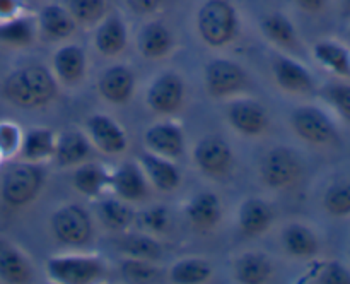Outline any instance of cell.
Instances as JSON below:
<instances>
[{
  "mask_svg": "<svg viewBox=\"0 0 350 284\" xmlns=\"http://www.w3.org/2000/svg\"><path fill=\"white\" fill-rule=\"evenodd\" d=\"M50 231L62 245L85 246L94 238V222L88 209L68 202L51 214Z\"/></svg>",
  "mask_w": 350,
  "mask_h": 284,
  "instance_id": "4",
  "label": "cell"
},
{
  "mask_svg": "<svg viewBox=\"0 0 350 284\" xmlns=\"http://www.w3.org/2000/svg\"><path fill=\"white\" fill-rule=\"evenodd\" d=\"M139 164L146 173L150 185L159 192H174L181 185V173L173 159L144 151L139 154Z\"/></svg>",
  "mask_w": 350,
  "mask_h": 284,
  "instance_id": "22",
  "label": "cell"
},
{
  "mask_svg": "<svg viewBox=\"0 0 350 284\" xmlns=\"http://www.w3.org/2000/svg\"><path fill=\"white\" fill-rule=\"evenodd\" d=\"M204 84L215 99L232 98L250 86L245 67L229 58H212L204 68Z\"/></svg>",
  "mask_w": 350,
  "mask_h": 284,
  "instance_id": "8",
  "label": "cell"
},
{
  "mask_svg": "<svg viewBox=\"0 0 350 284\" xmlns=\"http://www.w3.org/2000/svg\"><path fill=\"white\" fill-rule=\"evenodd\" d=\"M275 221L272 205L260 197H248L239 204L238 229L243 238L255 240L265 235Z\"/></svg>",
  "mask_w": 350,
  "mask_h": 284,
  "instance_id": "18",
  "label": "cell"
},
{
  "mask_svg": "<svg viewBox=\"0 0 350 284\" xmlns=\"http://www.w3.org/2000/svg\"><path fill=\"white\" fill-rule=\"evenodd\" d=\"M96 214L105 228L115 233H125L130 226L135 224L137 212L130 207V202L122 198H101L96 205Z\"/></svg>",
  "mask_w": 350,
  "mask_h": 284,
  "instance_id": "32",
  "label": "cell"
},
{
  "mask_svg": "<svg viewBox=\"0 0 350 284\" xmlns=\"http://www.w3.org/2000/svg\"><path fill=\"white\" fill-rule=\"evenodd\" d=\"M272 75L279 89L289 94H310L317 88L313 74L306 65L301 64L296 58H291L287 55L277 53L270 62Z\"/></svg>",
  "mask_w": 350,
  "mask_h": 284,
  "instance_id": "12",
  "label": "cell"
},
{
  "mask_svg": "<svg viewBox=\"0 0 350 284\" xmlns=\"http://www.w3.org/2000/svg\"><path fill=\"white\" fill-rule=\"evenodd\" d=\"M214 276V267L207 259L185 257L176 260L170 269V281L176 284H202Z\"/></svg>",
  "mask_w": 350,
  "mask_h": 284,
  "instance_id": "34",
  "label": "cell"
},
{
  "mask_svg": "<svg viewBox=\"0 0 350 284\" xmlns=\"http://www.w3.org/2000/svg\"><path fill=\"white\" fill-rule=\"evenodd\" d=\"M340 10L344 19H350V0H340Z\"/></svg>",
  "mask_w": 350,
  "mask_h": 284,
  "instance_id": "46",
  "label": "cell"
},
{
  "mask_svg": "<svg viewBox=\"0 0 350 284\" xmlns=\"http://www.w3.org/2000/svg\"><path fill=\"white\" fill-rule=\"evenodd\" d=\"M94 47L106 58H115L129 47V26L120 12L111 10L94 26Z\"/></svg>",
  "mask_w": 350,
  "mask_h": 284,
  "instance_id": "16",
  "label": "cell"
},
{
  "mask_svg": "<svg viewBox=\"0 0 350 284\" xmlns=\"http://www.w3.org/2000/svg\"><path fill=\"white\" fill-rule=\"evenodd\" d=\"M325 212L332 218H349L350 216V181L340 180L332 183L321 198Z\"/></svg>",
  "mask_w": 350,
  "mask_h": 284,
  "instance_id": "37",
  "label": "cell"
},
{
  "mask_svg": "<svg viewBox=\"0 0 350 284\" xmlns=\"http://www.w3.org/2000/svg\"><path fill=\"white\" fill-rule=\"evenodd\" d=\"M51 72L64 86H79L88 72V55L81 44L65 43L51 58Z\"/></svg>",
  "mask_w": 350,
  "mask_h": 284,
  "instance_id": "19",
  "label": "cell"
},
{
  "mask_svg": "<svg viewBox=\"0 0 350 284\" xmlns=\"http://www.w3.org/2000/svg\"><path fill=\"white\" fill-rule=\"evenodd\" d=\"M38 31L50 41H67L77 31L79 24L65 5L57 2L44 3L36 16Z\"/></svg>",
  "mask_w": 350,
  "mask_h": 284,
  "instance_id": "21",
  "label": "cell"
},
{
  "mask_svg": "<svg viewBox=\"0 0 350 284\" xmlns=\"http://www.w3.org/2000/svg\"><path fill=\"white\" fill-rule=\"evenodd\" d=\"M2 161H3V159H2V156H0V163H2Z\"/></svg>",
  "mask_w": 350,
  "mask_h": 284,
  "instance_id": "47",
  "label": "cell"
},
{
  "mask_svg": "<svg viewBox=\"0 0 350 284\" xmlns=\"http://www.w3.org/2000/svg\"><path fill=\"white\" fill-rule=\"evenodd\" d=\"M185 214L197 229H212L222 219V202L212 190H200L187 202Z\"/></svg>",
  "mask_w": 350,
  "mask_h": 284,
  "instance_id": "23",
  "label": "cell"
},
{
  "mask_svg": "<svg viewBox=\"0 0 350 284\" xmlns=\"http://www.w3.org/2000/svg\"><path fill=\"white\" fill-rule=\"evenodd\" d=\"M123 2L137 16H152L164 5V0H123Z\"/></svg>",
  "mask_w": 350,
  "mask_h": 284,
  "instance_id": "43",
  "label": "cell"
},
{
  "mask_svg": "<svg viewBox=\"0 0 350 284\" xmlns=\"http://www.w3.org/2000/svg\"><path fill=\"white\" fill-rule=\"evenodd\" d=\"M349 36H350V29H349Z\"/></svg>",
  "mask_w": 350,
  "mask_h": 284,
  "instance_id": "48",
  "label": "cell"
},
{
  "mask_svg": "<svg viewBox=\"0 0 350 284\" xmlns=\"http://www.w3.org/2000/svg\"><path fill=\"white\" fill-rule=\"evenodd\" d=\"M38 36L36 17L24 12L0 23V43L14 48H27Z\"/></svg>",
  "mask_w": 350,
  "mask_h": 284,
  "instance_id": "33",
  "label": "cell"
},
{
  "mask_svg": "<svg viewBox=\"0 0 350 284\" xmlns=\"http://www.w3.org/2000/svg\"><path fill=\"white\" fill-rule=\"evenodd\" d=\"M174 47H176V38L163 21L152 19L140 27L137 48L147 60H161L167 57Z\"/></svg>",
  "mask_w": 350,
  "mask_h": 284,
  "instance_id": "20",
  "label": "cell"
},
{
  "mask_svg": "<svg viewBox=\"0 0 350 284\" xmlns=\"http://www.w3.org/2000/svg\"><path fill=\"white\" fill-rule=\"evenodd\" d=\"M27 10L24 0H0V23L21 16Z\"/></svg>",
  "mask_w": 350,
  "mask_h": 284,
  "instance_id": "44",
  "label": "cell"
},
{
  "mask_svg": "<svg viewBox=\"0 0 350 284\" xmlns=\"http://www.w3.org/2000/svg\"><path fill=\"white\" fill-rule=\"evenodd\" d=\"M280 243L284 252L294 259H313L320 252L318 235L303 222H289L280 233Z\"/></svg>",
  "mask_w": 350,
  "mask_h": 284,
  "instance_id": "26",
  "label": "cell"
},
{
  "mask_svg": "<svg viewBox=\"0 0 350 284\" xmlns=\"http://www.w3.org/2000/svg\"><path fill=\"white\" fill-rule=\"evenodd\" d=\"M109 177H111V171L106 170L101 163L84 161L74 168L72 185L84 197L99 198L105 194L106 188H109Z\"/></svg>",
  "mask_w": 350,
  "mask_h": 284,
  "instance_id": "27",
  "label": "cell"
},
{
  "mask_svg": "<svg viewBox=\"0 0 350 284\" xmlns=\"http://www.w3.org/2000/svg\"><path fill=\"white\" fill-rule=\"evenodd\" d=\"M109 188L126 202H142L149 197V180L140 168L139 161H123L109 177Z\"/></svg>",
  "mask_w": 350,
  "mask_h": 284,
  "instance_id": "15",
  "label": "cell"
},
{
  "mask_svg": "<svg viewBox=\"0 0 350 284\" xmlns=\"http://www.w3.org/2000/svg\"><path fill=\"white\" fill-rule=\"evenodd\" d=\"M226 118L239 135L245 137H260L270 125L265 106L250 98L232 99L226 109Z\"/></svg>",
  "mask_w": 350,
  "mask_h": 284,
  "instance_id": "11",
  "label": "cell"
},
{
  "mask_svg": "<svg viewBox=\"0 0 350 284\" xmlns=\"http://www.w3.org/2000/svg\"><path fill=\"white\" fill-rule=\"evenodd\" d=\"M57 147V133L48 127H33L23 133L19 154L23 161L31 163H43L51 159Z\"/></svg>",
  "mask_w": 350,
  "mask_h": 284,
  "instance_id": "29",
  "label": "cell"
},
{
  "mask_svg": "<svg viewBox=\"0 0 350 284\" xmlns=\"http://www.w3.org/2000/svg\"><path fill=\"white\" fill-rule=\"evenodd\" d=\"M234 277L241 284H263L273 277V263L267 255L246 252L234 262Z\"/></svg>",
  "mask_w": 350,
  "mask_h": 284,
  "instance_id": "31",
  "label": "cell"
},
{
  "mask_svg": "<svg viewBox=\"0 0 350 284\" xmlns=\"http://www.w3.org/2000/svg\"><path fill=\"white\" fill-rule=\"evenodd\" d=\"M68 12L79 26L94 27L108 10V0H67Z\"/></svg>",
  "mask_w": 350,
  "mask_h": 284,
  "instance_id": "36",
  "label": "cell"
},
{
  "mask_svg": "<svg viewBox=\"0 0 350 284\" xmlns=\"http://www.w3.org/2000/svg\"><path fill=\"white\" fill-rule=\"evenodd\" d=\"M46 173L40 163L21 161L10 164L0 181V197L12 209H23L40 197Z\"/></svg>",
  "mask_w": 350,
  "mask_h": 284,
  "instance_id": "3",
  "label": "cell"
},
{
  "mask_svg": "<svg viewBox=\"0 0 350 284\" xmlns=\"http://www.w3.org/2000/svg\"><path fill=\"white\" fill-rule=\"evenodd\" d=\"M147 151L167 159H180L185 154V133L174 122H156L144 133Z\"/></svg>",
  "mask_w": 350,
  "mask_h": 284,
  "instance_id": "17",
  "label": "cell"
},
{
  "mask_svg": "<svg viewBox=\"0 0 350 284\" xmlns=\"http://www.w3.org/2000/svg\"><path fill=\"white\" fill-rule=\"evenodd\" d=\"M46 276L60 284H91L105 277V263L96 255H55L44 263Z\"/></svg>",
  "mask_w": 350,
  "mask_h": 284,
  "instance_id": "6",
  "label": "cell"
},
{
  "mask_svg": "<svg viewBox=\"0 0 350 284\" xmlns=\"http://www.w3.org/2000/svg\"><path fill=\"white\" fill-rule=\"evenodd\" d=\"M198 38L208 48L221 50L239 34V14L231 0H204L195 17Z\"/></svg>",
  "mask_w": 350,
  "mask_h": 284,
  "instance_id": "2",
  "label": "cell"
},
{
  "mask_svg": "<svg viewBox=\"0 0 350 284\" xmlns=\"http://www.w3.org/2000/svg\"><path fill=\"white\" fill-rule=\"evenodd\" d=\"M260 31L270 43L282 48V50L294 51L301 48V40L296 26L289 19V16L280 12V10L265 14L260 19Z\"/></svg>",
  "mask_w": 350,
  "mask_h": 284,
  "instance_id": "25",
  "label": "cell"
},
{
  "mask_svg": "<svg viewBox=\"0 0 350 284\" xmlns=\"http://www.w3.org/2000/svg\"><path fill=\"white\" fill-rule=\"evenodd\" d=\"M33 279L29 259L12 243L0 240V281L7 284H24Z\"/></svg>",
  "mask_w": 350,
  "mask_h": 284,
  "instance_id": "28",
  "label": "cell"
},
{
  "mask_svg": "<svg viewBox=\"0 0 350 284\" xmlns=\"http://www.w3.org/2000/svg\"><path fill=\"white\" fill-rule=\"evenodd\" d=\"M135 222L144 233H149L152 236H159L167 231L171 224L170 209L164 204H154L142 209L135 214Z\"/></svg>",
  "mask_w": 350,
  "mask_h": 284,
  "instance_id": "38",
  "label": "cell"
},
{
  "mask_svg": "<svg viewBox=\"0 0 350 284\" xmlns=\"http://www.w3.org/2000/svg\"><path fill=\"white\" fill-rule=\"evenodd\" d=\"M296 5L306 14H321L328 7L330 0H294Z\"/></svg>",
  "mask_w": 350,
  "mask_h": 284,
  "instance_id": "45",
  "label": "cell"
},
{
  "mask_svg": "<svg viewBox=\"0 0 350 284\" xmlns=\"http://www.w3.org/2000/svg\"><path fill=\"white\" fill-rule=\"evenodd\" d=\"M23 142V130L16 122H0V156L2 159H10L19 154Z\"/></svg>",
  "mask_w": 350,
  "mask_h": 284,
  "instance_id": "41",
  "label": "cell"
},
{
  "mask_svg": "<svg viewBox=\"0 0 350 284\" xmlns=\"http://www.w3.org/2000/svg\"><path fill=\"white\" fill-rule=\"evenodd\" d=\"M137 89V75L132 67L125 64L109 65L98 79V92L106 103L123 106L133 98Z\"/></svg>",
  "mask_w": 350,
  "mask_h": 284,
  "instance_id": "14",
  "label": "cell"
},
{
  "mask_svg": "<svg viewBox=\"0 0 350 284\" xmlns=\"http://www.w3.org/2000/svg\"><path fill=\"white\" fill-rule=\"evenodd\" d=\"M323 98L344 120L350 122V84L337 82L323 89Z\"/></svg>",
  "mask_w": 350,
  "mask_h": 284,
  "instance_id": "42",
  "label": "cell"
},
{
  "mask_svg": "<svg viewBox=\"0 0 350 284\" xmlns=\"http://www.w3.org/2000/svg\"><path fill=\"white\" fill-rule=\"evenodd\" d=\"M92 146L106 156H118L129 147V137L123 127L105 113H94L85 122Z\"/></svg>",
  "mask_w": 350,
  "mask_h": 284,
  "instance_id": "13",
  "label": "cell"
},
{
  "mask_svg": "<svg viewBox=\"0 0 350 284\" xmlns=\"http://www.w3.org/2000/svg\"><path fill=\"white\" fill-rule=\"evenodd\" d=\"M118 250L126 257L150 260L157 262L163 257V245L156 240V236L149 233H139V235H125L118 242Z\"/></svg>",
  "mask_w": 350,
  "mask_h": 284,
  "instance_id": "35",
  "label": "cell"
},
{
  "mask_svg": "<svg viewBox=\"0 0 350 284\" xmlns=\"http://www.w3.org/2000/svg\"><path fill=\"white\" fill-rule=\"evenodd\" d=\"M193 163L205 177L221 178L231 171L234 164L232 147L221 135H204L193 147Z\"/></svg>",
  "mask_w": 350,
  "mask_h": 284,
  "instance_id": "10",
  "label": "cell"
},
{
  "mask_svg": "<svg viewBox=\"0 0 350 284\" xmlns=\"http://www.w3.org/2000/svg\"><path fill=\"white\" fill-rule=\"evenodd\" d=\"M289 122L293 132L311 146H332L340 139L332 116L314 105H301L294 108Z\"/></svg>",
  "mask_w": 350,
  "mask_h": 284,
  "instance_id": "5",
  "label": "cell"
},
{
  "mask_svg": "<svg viewBox=\"0 0 350 284\" xmlns=\"http://www.w3.org/2000/svg\"><path fill=\"white\" fill-rule=\"evenodd\" d=\"M120 274L129 283H150V281L157 279L161 272L156 267V262L126 257L120 266Z\"/></svg>",
  "mask_w": 350,
  "mask_h": 284,
  "instance_id": "39",
  "label": "cell"
},
{
  "mask_svg": "<svg viewBox=\"0 0 350 284\" xmlns=\"http://www.w3.org/2000/svg\"><path fill=\"white\" fill-rule=\"evenodd\" d=\"M185 81L178 72H163L150 82L146 92V105L150 112L161 116H170L183 108Z\"/></svg>",
  "mask_w": 350,
  "mask_h": 284,
  "instance_id": "9",
  "label": "cell"
},
{
  "mask_svg": "<svg viewBox=\"0 0 350 284\" xmlns=\"http://www.w3.org/2000/svg\"><path fill=\"white\" fill-rule=\"evenodd\" d=\"M92 142L81 130H67L57 135L53 159L58 168H75L89 159L92 153Z\"/></svg>",
  "mask_w": 350,
  "mask_h": 284,
  "instance_id": "24",
  "label": "cell"
},
{
  "mask_svg": "<svg viewBox=\"0 0 350 284\" xmlns=\"http://www.w3.org/2000/svg\"><path fill=\"white\" fill-rule=\"evenodd\" d=\"M258 175L267 188L286 190L299 181L303 175V163L289 147H272L260 159Z\"/></svg>",
  "mask_w": 350,
  "mask_h": 284,
  "instance_id": "7",
  "label": "cell"
},
{
  "mask_svg": "<svg viewBox=\"0 0 350 284\" xmlns=\"http://www.w3.org/2000/svg\"><path fill=\"white\" fill-rule=\"evenodd\" d=\"M2 96L17 108H44L57 99L58 81L46 65H21L3 79Z\"/></svg>",
  "mask_w": 350,
  "mask_h": 284,
  "instance_id": "1",
  "label": "cell"
},
{
  "mask_svg": "<svg viewBox=\"0 0 350 284\" xmlns=\"http://www.w3.org/2000/svg\"><path fill=\"white\" fill-rule=\"evenodd\" d=\"M313 57L321 67L338 77H350V48L337 40H318L313 44Z\"/></svg>",
  "mask_w": 350,
  "mask_h": 284,
  "instance_id": "30",
  "label": "cell"
},
{
  "mask_svg": "<svg viewBox=\"0 0 350 284\" xmlns=\"http://www.w3.org/2000/svg\"><path fill=\"white\" fill-rule=\"evenodd\" d=\"M311 281L320 284H350V270L338 260L320 262L311 269Z\"/></svg>",
  "mask_w": 350,
  "mask_h": 284,
  "instance_id": "40",
  "label": "cell"
}]
</instances>
